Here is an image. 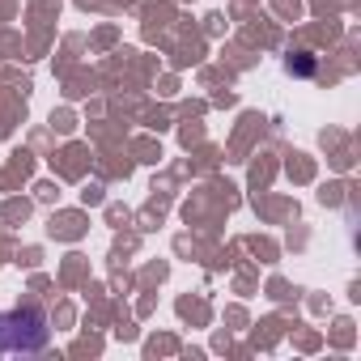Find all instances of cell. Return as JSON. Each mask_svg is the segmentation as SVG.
<instances>
[{
    "label": "cell",
    "instance_id": "6da1fadb",
    "mask_svg": "<svg viewBox=\"0 0 361 361\" xmlns=\"http://www.w3.org/2000/svg\"><path fill=\"white\" fill-rule=\"evenodd\" d=\"M51 340L47 314L39 306H13L0 314V357L9 353H43Z\"/></svg>",
    "mask_w": 361,
    "mask_h": 361
},
{
    "label": "cell",
    "instance_id": "7a4b0ae2",
    "mask_svg": "<svg viewBox=\"0 0 361 361\" xmlns=\"http://www.w3.org/2000/svg\"><path fill=\"white\" fill-rule=\"evenodd\" d=\"M285 68H289V77H314V56L310 51H289Z\"/></svg>",
    "mask_w": 361,
    "mask_h": 361
}]
</instances>
